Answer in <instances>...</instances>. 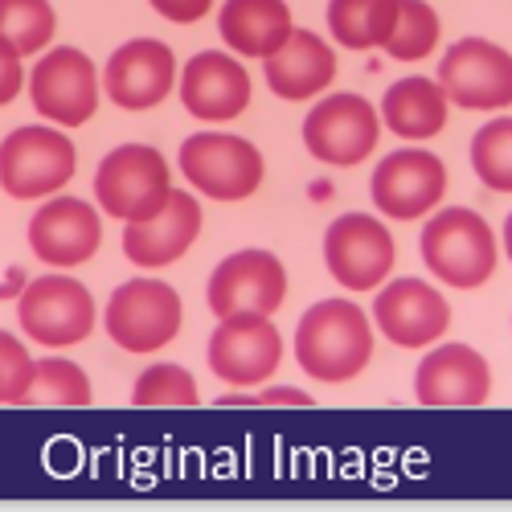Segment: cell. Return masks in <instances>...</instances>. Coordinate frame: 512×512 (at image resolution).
<instances>
[{
	"mask_svg": "<svg viewBox=\"0 0 512 512\" xmlns=\"http://www.w3.org/2000/svg\"><path fill=\"white\" fill-rule=\"evenodd\" d=\"M295 357L316 381H353L373 357L369 316L353 300H320L300 316L295 328Z\"/></svg>",
	"mask_w": 512,
	"mask_h": 512,
	"instance_id": "6da1fadb",
	"label": "cell"
},
{
	"mask_svg": "<svg viewBox=\"0 0 512 512\" xmlns=\"http://www.w3.org/2000/svg\"><path fill=\"white\" fill-rule=\"evenodd\" d=\"M422 263L447 287L472 291L496 271V238L476 209L451 205L422 230Z\"/></svg>",
	"mask_w": 512,
	"mask_h": 512,
	"instance_id": "7a4b0ae2",
	"label": "cell"
},
{
	"mask_svg": "<svg viewBox=\"0 0 512 512\" xmlns=\"http://www.w3.org/2000/svg\"><path fill=\"white\" fill-rule=\"evenodd\" d=\"M173 177H168V160L148 144H119L103 156L95 173V201L103 213L119 222H144L168 201Z\"/></svg>",
	"mask_w": 512,
	"mask_h": 512,
	"instance_id": "3957f363",
	"label": "cell"
},
{
	"mask_svg": "<svg viewBox=\"0 0 512 512\" xmlns=\"http://www.w3.org/2000/svg\"><path fill=\"white\" fill-rule=\"evenodd\" d=\"M74 168H78V152L58 127H41V123L17 127L0 144V185L17 201L54 197L58 189L70 185Z\"/></svg>",
	"mask_w": 512,
	"mask_h": 512,
	"instance_id": "277c9868",
	"label": "cell"
},
{
	"mask_svg": "<svg viewBox=\"0 0 512 512\" xmlns=\"http://www.w3.org/2000/svg\"><path fill=\"white\" fill-rule=\"evenodd\" d=\"M181 295L164 279H127L107 300V336L127 353H156L181 332Z\"/></svg>",
	"mask_w": 512,
	"mask_h": 512,
	"instance_id": "5b68a950",
	"label": "cell"
},
{
	"mask_svg": "<svg viewBox=\"0 0 512 512\" xmlns=\"http://www.w3.org/2000/svg\"><path fill=\"white\" fill-rule=\"evenodd\" d=\"M181 173L213 201H246L263 185V152L242 136L197 132L181 144Z\"/></svg>",
	"mask_w": 512,
	"mask_h": 512,
	"instance_id": "8992f818",
	"label": "cell"
},
{
	"mask_svg": "<svg viewBox=\"0 0 512 512\" xmlns=\"http://www.w3.org/2000/svg\"><path fill=\"white\" fill-rule=\"evenodd\" d=\"M21 328L46 349L78 345L95 332V300L74 275H41L25 283L21 304H17Z\"/></svg>",
	"mask_w": 512,
	"mask_h": 512,
	"instance_id": "52a82bcc",
	"label": "cell"
},
{
	"mask_svg": "<svg viewBox=\"0 0 512 512\" xmlns=\"http://www.w3.org/2000/svg\"><path fill=\"white\" fill-rule=\"evenodd\" d=\"M209 312L226 316H275L287 300V271L271 250H238L218 263L205 287Z\"/></svg>",
	"mask_w": 512,
	"mask_h": 512,
	"instance_id": "ba28073f",
	"label": "cell"
},
{
	"mask_svg": "<svg viewBox=\"0 0 512 512\" xmlns=\"http://www.w3.org/2000/svg\"><path fill=\"white\" fill-rule=\"evenodd\" d=\"M439 87L467 111H500L512 103V54L488 37H463L443 54Z\"/></svg>",
	"mask_w": 512,
	"mask_h": 512,
	"instance_id": "9c48e42d",
	"label": "cell"
},
{
	"mask_svg": "<svg viewBox=\"0 0 512 512\" xmlns=\"http://www.w3.org/2000/svg\"><path fill=\"white\" fill-rule=\"evenodd\" d=\"M29 103L37 107V115H46L58 127H82L99 107L95 62L74 46L41 54L29 70Z\"/></svg>",
	"mask_w": 512,
	"mask_h": 512,
	"instance_id": "30bf717a",
	"label": "cell"
},
{
	"mask_svg": "<svg viewBox=\"0 0 512 512\" xmlns=\"http://www.w3.org/2000/svg\"><path fill=\"white\" fill-rule=\"evenodd\" d=\"M324 263L345 291H373L394 271V238L373 213H345L324 234Z\"/></svg>",
	"mask_w": 512,
	"mask_h": 512,
	"instance_id": "8fae6325",
	"label": "cell"
},
{
	"mask_svg": "<svg viewBox=\"0 0 512 512\" xmlns=\"http://www.w3.org/2000/svg\"><path fill=\"white\" fill-rule=\"evenodd\" d=\"M377 111L361 95H328L304 119V148L332 168H353L377 148Z\"/></svg>",
	"mask_w": 512,
	"mask_h": 512,
	"instance_id": "7c38bea8",
	"label": "cell"
},
{
	"mask_svg": "<svg viewBox=\"0 0 512 512\" xmlns=\"http://www.w3.org/2000/svg\"><path fill=\"white\" fill-rule=\"evenodd\" d=\"M369 193H373V205L394 222L422 218L447 193V164L435 152H422V148L390 152L373 168Z\"/></svg>",
	"mask_w": 512,
	"mask_h": 512,
	"instance_id": "4fadbf2b",
	"label": "cell"
},
{
	"mask_svg": "<svg viewBox=\"0 0 512 512\" xmlns=\"http://www.w3.org/2000/svg\"><path fill=\"white\" fill-rule=\"evenodd\" d=\"M283 361V340L271 316H226L209 336V369L226 386H263Z\"/></svg>",
	"mask_w": 512,
	"mask_h": 512,
	"instance_id": "5bb4252c",
	"label": "cell"
},
{
	"mask_svg": "<svg viewBox=\"0 0 512 512\" xmlns=\"http://www.w3.org/2000/svg\"><path fill=\"white\" fill-rule=\"evenodd\" d=\"M103 242V222L91 201L54 197L29 218V250L46 267H82Z\"/></svg>",
	"mask_w": 512,
	"mask_h": 512,
	"instance_id": "9a60e30c",
	"label": "cell"
},
{
	"mask_svg": "<svg viewBox=\"0 0 512 512\" xmlns=\"http://www.w3.org/2000/svg\"><path fill=\"white\" fill-rule=\"evenodd\" d=\"M177 82V58L156 37H132L107 58L103 91L123 111H148L168 99Z\"/></svg>",
	"mask_w": 512,
	"mask_h": 512,
	"instance_id": "2e32d148",
	"label": "cell"
},
{
	"mask_svg": "<svg viewBox=\"0 0 512 512\" xmlns=\"http://www.w3.org/2000/svg\"><path fill=\"white\" fill-rule=\"evenodd\" d=\"M373 324L398 349H426L451 328V304L443 300V291L422 279H394L390 287L377 291Z\"/></svg>",
	"mask_w": 512,
	"mask_h": 512,
	"instance_id": "e0dca14e",
	"label": "cell"
},
{
	"mask_svg": "<svg viewBox=\"0 0 512 512\" xmlns=\"http://www.w3.org/2000/svg\"><path fill=\"white\" fill-rule=\"evenodd\" d=\"M197 234H201V205L189 193L173 189L152 218L123 222V254L136 267H148V271L173 267L181 254L197 242Z\"/></svg>",
	"mask_w": 512,
	"mask_h": 512,
	"instance_id": "ac0fdd59",
	"label": "cell"
},
{
	"mask_svg": "<svg viewBox=\"0 0 512 512\" xmlns=\"http://www.w3.org/2000/svg\"><path fill=\"white\" fill-rule=\"evenodd\" d=\"M181 103L201 123L238 119L250 103V74L234 54L205 50L181 70Z\"/></svg>",
	"mask_w": 512,
	"mask_h": 512,
	"instance_id": "d6986e66",
	"label": "cell"
},
{
	"mask_svg": "<svg viewBox=\"0 0 512 512\" xmlns=\"http://www.w3.org/2000/svg\"><path fill=\"white\" fill-rule=\"evenodd\" d=\"M414 394L422 406H484L492 394V369L472 345H439L422 357Z\"/></svg>",
	"mask_w": 512,
	"mask_h": 512,
	"instance_id": "ffe728a7",
	"label": "cell"
},
{
	"mask_svg": "<svg viewBox=\"0 0 512 512\" xmlns=\"http://www.w3.org/2000/svg\"><path fill=\"white\" fill-rule=\"evenodd\" d=\"M263 70H267V87L279 99L304 103V99L320 95L336 78V54L312 29H291L283 46L271 58H263Z\"/></svg>",
	"mask_w": 512,
	"mask_h": 512,
	"instance_id": "44dd1931",
	"label": "cell"
},
{
	"mask_svg": "<svg viewBox=\"0 0 512 512\" xmlns=\"http://www.w3.org/2000/svg\"><path fill=\"white\" fill-rule=\"evenodd\" d=\"M222 41L238 58H271L291 37V9L283 0H226L218 17Z\"/></svg>",
	"mask_w": 512,
	"mask_h": 512,
	"instance_id": "7402d4cb",
	"label": "cell"
},
{
	"mask_svg": "<svg viewBox=\"0 0 512 512\" xmlns=\"http://www.w3.org/2000/svg\"><path fill=\"white\" fill-rule=\"evenodd\" d=\"M381 123L402 140H431L447 127V95L435 78H402L381 99Z\"/></svg>",
	"mask_w": 512,
	"mask_h": 512,
	"instance_id": "603a6c76",
	"label": "cell"
},
{
	"mask_svg": "<svg viewBox=\"0 0 512 512\" xmlns=\"http://www.w3.org/2000/svg\"><path fill=\"white\" fill-rule=\"evenodd\" d=\"M398 25V0H328V29L345 50L386 46Z\"/></svg>",
	"mask_w": 512,
	"mask_h": 512,
	"instance_id": "cb8c5ba5",
	"label": "cell"
},
{
	"mask_svg": "<svg viewBox=\"0 0 512 512\" xmlns=\"http://www.w3.org/2000/svg\"><path fill=\"white\" fill-rule=\"evenodd\" d=\"M54 29H58V17L50 9V0H0V37L21 58H37L50 46Z\"/></svg>",
	"mask_w": 512,
	"mask_h": 512,
	"instance_id": "d4e9b609",
	"label": "cell"
},
{
	"mask_svg": "<svg viewBox=\"0 0 512 512\" xmlns=\"http://www.w3.org/2000/svg\"><path fill=\"white\" fill-rule=\"evenodd\" d=\"M29 406H91V377L82 373L74 361L50 357V361H37L33 381H29Z\"/></svg>",
	"mask_w": 512,
	"mask_h": 512,
	"instance_id": "484cf974",
	"label": "cell"
},
{
	"mask_svg": "<svg viewBox=\"0 0 512 512\" xmlns=\"http://www.w3.org/2000/svg\"><path fill=\"white\" fill-rule=\"evenodd\" d=\"M439 46V17L422 0H398V25L381 50L398 62H422Z\"/></svg>",
	"mask_w": 512,
	"mask_h": 512,
	"instance_id": "4316f807",
	"label": "cell"
},
{
	"mask_svg": "<svg viewBox=\"0 0 512 512\" xmlns=\"http://www.w3.org/2000/svg\"><path fill=\"white\" fill-rule=\"evenodd\" d=\"M472 168L476 177L496 189V193H512V119H492L484 123L476 140H472Z\"/></svg>",
	"mask_w": 512,
	"mask_h": 512,
	"instance_id": "83f0119b",
	"label": "cell"
},
{
	"mask_svg": "<svg viewBox=\"0 0 512 512\" xmlns=\"http://www.w3.org/2000/svg\"><path fill=\"white\" fill-rule=\"evenodd\" d=\"M197 381L185 365H148L132 390V406H197Z\"/></svg>",
	"mask_w": 512,
	"mask_h": 512,
	"instance_id": "f1b7e54d",
	"label": "cell"
},
{
	"mask_svg": "<svg viewBox=\"0 0 512 512\" xmlns=\"http://www.w3.org/2000/svg\"><path fill=\"white\" fill-rule=\"evenodd\" d=\"M37 361L13 332L0 328V406H25Z\"/></svg>",
	"mask_w": 512,
	"mask_h": 512,
	"instance_id": "f546056e",
	"label": "cell"
},
{
	"mask_svg": "<svg viewBox=\"0 0 512 512\" xmlns=\"http://www.w3.org/2000/svg\"><path fill=\"white\" fill-rule=\"evenodd\" d=\"M25 87V70H21V54L0 37V107L13 103Z\"/></svg>",
	"mask_w": 512,
	"mask_h": 512,
	"instance_id": "4dcf8cb0",
	"label": "cell"
},
{
	"mask_svg": "<svg viewBox=\"0 0 512 512\" xmlns=\"http://www.w3.org/2000/svg\"><path fill=\"white\" fill-rule=\"evenodd\" d=\"M148 5H152L164 21L193 25V21H201V17L213 9V0H148Z\"/></svg>",
	"mask_w": 512,
	"mask_h": 512,
	"instance_id": "1f68e13d",
	"label": "cell"
},
{
	"mask_svg": "<svg viewBox=\"0 0 512 512\" xmlns=\"http://www.w3.org/2000/svg\"><path fill=\"white\" fill-rule=\"evenodd\" d=\"M254 406H300V410H308V406H316V398H308L295 386H271L263 394H254Z\"/></svg>",
	"mask_w": 512,
	"mask_h": 512,
	"instance_id": "d6a6232c",
	"label": "cell"
},
{
	"mask_svg": "<svg viewBox=\"0 0 512 512\" xmlns=\"http://www.w3.org/2000/svg\"><path fill=\"white\" fill-rule=\"evenodd\" d=\"M504 250H508V263H512V213H508V222H504Z\"/></svg>",
	"mask_w": 512,
	"mask_h": 512,
	"instance_id": "836d02e7",
	"label": "cell"
}]
</instances>
